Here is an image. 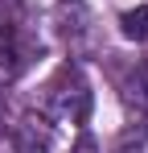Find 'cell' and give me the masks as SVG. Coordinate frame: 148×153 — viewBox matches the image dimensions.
<instances>
[{"label": "cell", "mask_w": 148, "mask_h": 153, "mask_svg": "<svg viewBox=\"0 0 148 153\" xmlns=\"http://www.w3.org/2000/svg\"><path fill=\"white\" fill-rule=\"evenodd\" d=\"M119 29H123L127 42H144V37H148V4L132 8V13H123V17H119Z\"/></svg>", "instance_id": "6da1fadb"}, {"label": "cell", "mask_w": 148, "mask_h": 153, "mask_svg": "<svg viewBox=\"0 0 148 153\" xmlns=\"http://www.w3.org/2000/svg\"><path fill=\"white\" fill-rule=\"evenodd\" d=\"M17 75V50L8 37H0V79H12Z\"/></svg>", "instance_id": "7a4b0ae2"}, {"label": "cell", "mask_w": 148, "mask_h": 153, "mask_svg": "<svg viewBox=\"0 0 148 153\" xmlns=\"http://www.w3.org/2000/svg\"><path fill=\"white\" fill-rule=\"evenodd\" d=\"M127 100L140 103V108H148V71H140V75L132 79V91H127Z\"/></svg>", "instance_id": "3957f363"}, {"label": "cell", "mask_w": 148, "mask_h": 153, "mask_svg": "<svg viewBox=\"0 0 148 153\" xmlns=\"http://www.w3.org/2000/svg\"><path fill=\"white\" fill-rule=\"evenodd\" d=\"M78 153H95V145H91V137H82V141H78Z\"/></svg>", "instance_id": "277c9868"}]
</instances>
